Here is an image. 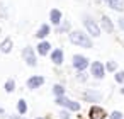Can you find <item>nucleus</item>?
Listing matches in <instances>:
<instances>
[{
	"label": "nucleus",
	"instance_id": "obj_1",
	"mask_svg": "<svg viewBox=\"0 0 124 119\" xmlns=\"http://www.w3.org/2000/svg\"><path fill=\"white\" fill-rule=\"evenodd\" d=\"M70 41H71L73 44L80 46V48H92L90 38H88L87 34H83L82 31H73V32L70 34Z\"/></svg>",
	"mask_w": 124,
	"mask_h": 119
},
{
	"label": "nucleus",
	"instance_id": "obj_2",
	"mask_svg": "<svg viewBox=\"0 0 124 119\" xmlns=\"http://www.w3.org/2000/svg\"><path fill=\"white\" fill-rule=\"evenodd\" d=\"M56 104H60V105H63V107H66V109H70V111H78V109H80V104H78V102H73V100H70V99H66V97H63V95L56 97Z\"/></svg>",
	"mask_w": 124,
	"mask_h": 119
},
{
	"label": "nucleus",
	"instance_id": "obj_3",
	"mask_svg": "<svg viewBox=\"0 0 124 119\" xmlns=\"http://www.w3.org/2000/svg\"><path fill=\"white\" fill-rule=\"evenodd\" d=\"M22 56H24V60H26V63H27L29 66H36V55H34V49H32L31 46H26V48H24Z\"/></svg>",
	"mask_w": 124,
	"mask_h": 119
},
{
	"label": "nucleus",
	"instance_id": "obj_4",
	"mask_svg": "<svg viewBox=\"0 0 124 119\" xmlns=\"http://www.w3.org/2000/svg\"><path fill=\"white\" fill-rule=\"evenodd\" d=\"M83 22H85V27L88 29V32H90L93 38L100 36V29H99V26H97V24H95L90 17H85V21H83Z\"/></svg>",
	"mask_w": 124,
	"mask_h": 119
},
{
	"label": "nucleus",
	"instance_id": "obj_5",
	"mask_svg": "<svg viewBox=\"0 0 124 119\" xmlns=\"http://www.w3.org/2000/svg\"><path fill=\"white\" fill-rule=\"evenodd\" d=\"M104 71H105V66L102 65V63H99V61H93L92 63V75L95 77V78H104Z\"/></svg>",
	"mask_w": 124,
	"mask_h": 119
},
{
	"label": "nucleus",
	"instance_id": "obj_6",
	"mask_svg": "<svg viewBox=\"0 0 124 119\" xmlns=\"http://www.w3.org/2000/svg\"><path fill=\"white\" fill-rule=\"evenodd\" d=\"M88 116H90V119H104V117H107L105 111H104L102 107H99V105H93V107L90 109Z\"/></svg>",
	"mask_w": 124,
	"mask_h": 119
},
{
	"label": "nucleus",
	"instance_id": "obj_7",
	"mask_svg": "<svg viewBox=\"0 0 124 119\" xmlns=\"http://www.w3.org/2000/svg\"><path fill=\"white\" fill-rule=\"evenodd\" d=\"M87 65H88V61H87L85 56H80V55H75V56H73V66H75L77 70H85Z\"/></svg>",
	"mask_w": 124,
	"mask_h": 119
},
{
	"label": "nucleus",
	"instance_id": "obj_8",
	"mask_svg": "<svg viewBox=\"0 0 124 119\" xmlns=\"http://www.w3.org/2000/svg\"><path fill=\"white\" fill-rule=\"evenodd\" d=\"M43 83H44V78H43V77H39V75L31 77V78L27 80V87H29V88H32V90H34V88H39Z\"/></svg>",
	"mask_w": 124,
	"mask_h": 119
},
{
	"label": "nucleus",
	"instance_id": "obj_9",
	"mask_svg": "<svg viewBox=\"0 0 124 119\" xmlns=\"http://www.w3.org/2000/svg\"><path fill=\"white\" fill-rule=\"evenodd\" d=\"M51 61H53L54 65H61V63H63V51H61V49H54V51L51 53Z\"/></svg>",
	"mask_w": 124,
	"mask_h": 119
},
{
	"label": "nucleus",
	"instance_id": "obj_10",
	"mask_svg": "<svg viewBox=\"0 0 124 119\" xmlns=\"http://www.w3.org/2000/svg\"><path fill=\"white\" fill-rule=\"evenodd\" d=\"M87 100H90V102H99L100 99H102V94L100 92H93V90H90V92H85V95H83Z\"/></svg>",
	"mask_w": 124,
	"mask_h": 119
},
{
	"label": "nucleus",
	"instance_id": "obj_11",
	"mask_svg": "<svg viewBox=\"0 0 124 119\" xmlns=\"http://www.w3.org/2000/svg\"><path fill=\"white\" fill-rule=\"evenodd\" d=\"M114 10H124V0H105Z\"/></svg>",
	"mask_w": 124,
	"mask_h": 119
},
{
	"label": "nucleus",
	"instance_id": "obj_12",
	"mask_svg": "<svg viewBox=\"0 0 124 119\" xmlns=\"http://www.w3.org/2000/svg\"><path fill=\"white\" fill-rule=\"evenodd\" d=\"M0 51L2 53H10L12 51V39H4L2 41V44H0Z\"/></svg>",
	"mask_w": 124,
	"mask_h": 119
},
{
	"label": "nucleus",
	"instance_id": "obj_13",
	"mask_svg": "<svg viewBox=\"0 0 124 119\" xmlns=\"http://www.w3.org/2000/svg\"><path fill=\"white\" fill-rule=\"evenodd\" d=\"M100 24H102V27H104L107 32H112V31H114V26H112V22H110V19H109L107 16H104V17H102Z\"/></svg>",
	"mask_w": 124,
	"mask_h": 119
},
{
	"label": "nucleus",
	"instance_id": "obj_14",
	"mask_svg": "<svg viewBox=\"0 0 124 119\" xmlns=\"http://www.w3.org/2000/svg\"><path fill=\"white\" fill-rule=\"evenodd\" d=\"M49 17H51L53 24H60V22H61V12H60L58 9H53L51 14H49Z\"/></svg>",
	"mask_w": 124,
	"mask_h": 119
},
{
	"label": "nucleus",
	"instance_id": "obj_15",
	"mask_svg": "<svg viewBox=\"0 0 124 119\" xmlns=\"http://www.w3.org/2000/svg\"><path fill=\"white\" fill-rule=\"evenodd\" d=\"M49 48H51L49 43H46V41H44V43H39V46H38V53H39L41 56H43V55H48Z\"/></svg>",
	"mask_w": 124,
	"mask_h": 119
},
{
	"label": "nucleus",
	"instance_id": "obj_16",
	"mask_svg": "<svg viewBox=\"0 0 124 119\" xmlns=\"http://www.w3.org/2000/svg\"><path fill=\"white\" fill-rule=\"evenodd\" d=\"M48 34H49V26H48V24H43V26L39 27V31H38L36 36H38V38H46Z\"/></svg>",
	"mask_w": 124,
	"mask_h": 119
},
{
	"label": "nucleus",
	"instance_id": "obj_17",
	"mask_svg": "<svg viewBox=\"0 0 124 119\" xmlns=\"http://www.w3.org/2000/svg\"><path fill=\"white\" fill-rule=\"evenodd\" d=\"M14 88H16V82L12 80V78H9L7 82H5V92H14Z\"/></svg>",
	"mask_w": 124,
	"mask_h": 119
},
{
	"label": "nucleus",
	"instance_id": "obj_18",
	"mask_svg": "<svg viewBox=\"0 0 124 119\" xmlns=\"http://www.w3.org/2000/svg\"><path fill=\"white\" fill-rule=\"evenodd\" d=\"M17 109H19V112L21 114H26L27 112V104H26V100H19V104H17Z\"/></svg>",
	"mask_w": 124,
	"mask_h": 119
},
{
	"label": "nucleus",
	"instance_id": "obj_19",
	"mask_svg": "<svg viewBox=\"0 0 124 119\" xmlns=\"http://www.w3.org/2000/svg\"><path fill=\"white\" fill-rule=\"evenodd\" d=\"M53 92H54V95H56V97H60V95H63V94H65V88H63L61 85H54V87H53Z\"/></svg>",
	"mask_w": 124,
	"mask_h": 119
},
{
	"label": "nucleus",
	"instance_id": "obj_20",
	"mask_svg": "<svg viewBox=\"0 0 124 119\" xmlns=\"http://www.w3.org/2000/svg\"><path fill=\"white\" fill-rule=\"evenodd\" d=\"M116 68H117V65H116L114 61H109V63L105 65V70H107V71H114Z\"/></svg>",
	"mask_w": 124,
	"mask_h": 119
},
{
	"label": "nucleus",
	"instance_id": "obj_21",
	"mask_svg": "<svg viewBox=\"0 0 124 119\" xmlns=\"http://www.w3.org/2000/svg\"><path fill=\"white\" fill-rule=\"evenodd\" d=\"M110 119H122V114H121L119 111H114V112L110 114Z\"/></svg>",
	"mask_w": 124,
	"mask_h": 119
},
{
	"label": "nucleus",
	"instance_id": "obj_22",
	"mask_svg": "<svg viewBox=\"0 0 124 119\" xmlns=\"http://www.w3.org/2000/svg\"><path fill=\"white\" fill-rule=\"evenodd\" d=\"M116 80H117V82H124V71H119V73L116 75Z\"/></svg>",
	"mask_w": 124,
	"mask_h": 119
},
{
	"label": "nucleus",
	"instance_id": "obj_23",
	"mask_svg": "<svg viewBox=\"0 0 124 119\" xmlns=\"http://www.w3.org/2000/svg\"><path fill=\"white\" fill-rule=\"evenodd\" d=\"M60 117H61V119H70V114H68L66 111H63V112L60 114Z\"/></svg>",
	"mask_w": 124,
	"mask_h": 119
},
{
	"label": "nucleus",
	"instance_id": "obj_24",
	"mask_svg": "<svg viewBox=\"0 0 124 119\" xmlns=\"http://www.w3.org/2000/svg\"><path fill=\"white\" fill-rule=\"evenodd\" d=\"M68 29H70V24H68V22H65V24L60 27V31H68Z\"/></svg>",
	"mask_w": 124,
	"mask_h": 119
},
{
	"label": "nucleus",
	"instance_id": "obj_25",
	"mask_svg": "<svg viewBox=\"0 0 124 119\" xmlns=\"http://www.w3.org/2000/svg\"><path fill=\"white\" fill-rule=\"evenodd\" d=\"M78 80H85V73H82V70H80V73H78Z\"/></svg>",
	"mask_w": 124,
	"mask_h": 119
},
{
	"label": "nucleus",
	"instance_id": "obj_26",
	"mask_svg": "<svg viewBox=\"0 0 124 119\" xmlns=\"http://www.w3.org/2000/svg\"><path fill=\"white\" fill-rule=\"evenodd\" d=\"M119 27L124 29V19H119Z\"/></svg>",
	"mask_w": 124,
	"mask_h": 119
},
{
	"label": "nucleus",
	"instance_id": "obj_27",
	"mask_svg": "<svg viewBox=\"0 0 124 119\" xmlns=\"http://www.w3.org/2000/svg\"><path fill=\"white\" fill-rule=\"evenodd\" d=\"M9 119H24V117H19V116H14V117H9Z\"/></svg>",
	"mask_w": 124,
	"mask_h": 119
},
{
	"label": "nucleus",
	"instance_id": "obj_28",
	"mask_svg": "<svg viewBox=\"0 0 124 119\" xmlns=\"http://www.w3.org/2000/svg\"><path fill=\"white\" fill-rule=\"evenodd\" d=\"M0 114H4V109H2V107H0Z\"/></svg>",
	"mask_w": 124,
	"mask_h": 119
},
{
	"label": "nucleus",
	"instance_id": "obj_29",
	"mask_svg": "<svg viewBox=\"0 0 124 119\" xmlns=\"http://www.w3.org/2000/svg\"><path fill=\"white\" fill-rule=\"evenodd\" d=\"M38 119H43V117H38Z\"/></svg>",
	"mask_w": 124,
	"mask_h": 119
}]
</instances>
